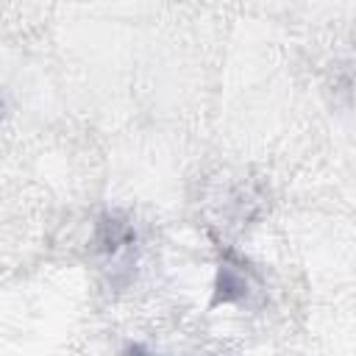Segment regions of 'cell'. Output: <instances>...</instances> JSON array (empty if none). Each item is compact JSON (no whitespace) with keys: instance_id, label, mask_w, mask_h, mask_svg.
Here are the masks:
<instances>
[{"instance_id":"cell-2","label":"cell","mask_w":356,"mask_h":356,"mask_svg":"<svg viewBox=\"0 0 356 356\" xmlns=\"http://www.w3.org/2000/svg\"><path fill=\"white\" fill-rule=\"evenodd\" d=\"M248 295V281L245 275L231 267V264H220L217 278H214V295H211V309L220 303H236Z\"/></svg>"},{"instance_id":"cell-1","label":"cell","mask_w":356,"mask_h":356,"mask_svg":"<svg viewBox=\"0 0 356 356\" xmlns=\"http://www.w3.org/2000/svg\"><path fill=\"white\" fill-rule=\"evenodd\" d=\"M134 236L136 234H134L131 222H125V220H120L114 214H103L100 222H97V228H95V245L103 253H114L122 245H131Z\"/></svg>"},{"instance_id":"cell-3","label":"cell","mask_w":356,"mask_h":356,"mask_svg":"<svg viewBox=\"0 0 356 356\" xmlns=\"http://www.w3.org/2000/svg\"><path fill=\"white\" fill-rule=\"evenodd\" d=\"M122 356H153V353H150V350H147L145 345H128Z\"/></svg>"}]
</instances>
